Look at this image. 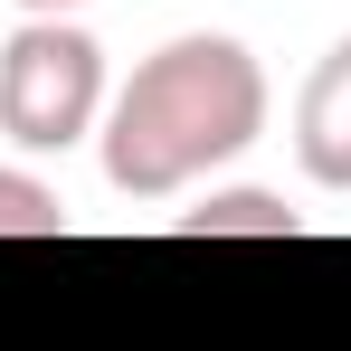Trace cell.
Wrapping results in <instances>:
<instances>
[{
  "label": "cell",
  "instance_id": "4",
  "mask_svg": "<svg viewBox=\"0 0 351 351\" xmlns=\"http://www.w3.org/2000/svg\"><path fill=\"white\" fill-rule=\"evenodd\" d=\"M304 219H294L276 190H219L209 209H190L180 219V237H294Z\"/></svg>",
  "mask_w": 351,
  "mask_h": 351
},
{
  "label": "cell",
  "instance_id": "3",
  "mask_svg": "<svg viewBox=\"0 0 351 351\" xmlns=\"http://www.w3.org/2000/svg\"><path fill=\"white\" fill-rule=\"evenodd\" d=\"M294 162H304V180H323V190H351V38L294 95Z\"/></svg>",
  "mask_w": 351,
  "mask_h": 351
},
{
  "label": "cell",
  "instance_id": "2",
  "mask_svg": "<svg viewBox=\"0 0 351 351\" xmlns=\"http://www.w3.org/2000/svg\"><path fill=\"white\" fill-rule=\"evenodd\" d=\"M105 114V48L76 19H19L0 48V133L19 152H66Z\"/></svg>",
  "mask_w": 351,
  "mask_h": 351
},
{
  "label": "cell",
  "instance_id": "6",
  "mask_svg": "<svg viewBox=\"0 0 351 351\" xmlns=\"http://www.w3.org/2000/svg\"><path fill=\"white\" fill-rule=\"evenodd\" d=\"M29 19H66V10H86V0H19Z\"/></svg>",
  "mask_w": 351,
  "mask_h": 351
},
{
  "label": "cell",
  "instance_id": "5",
  "mask_svg": "<svg viewBox=\"0 0 351 351\" xmlns=\"http://www.w3.org/2000/svg\"><path fill=\"white\" fill-rule=\"evenodd\" d=\"M0 237H66V199L29 171H0Z\"/></svg>",
  "mask_w": 351,
  "mask_h": 351
},
{
  "label": "cell",
  "instance_id": "1",
  "mask_svg": "<svg viewBox=\"0 0 351 351\" xmlns=\"http://www.w3.org/2000/svg\"><path fill=\"white\" fill-rule=\"evenodd\" d=\"M266 133V66L219 29H190L123 76L105 114V180L123 199H171Z\"/></svg>",
  "mask_w": 351,
  "mask_h": 351
}]
</instances>
